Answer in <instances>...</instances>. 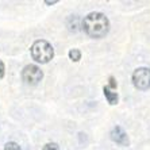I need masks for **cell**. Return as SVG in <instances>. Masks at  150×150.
<instances>
[{"mask_svg": "<svg viewBox=\"0 0 150 150\" xmlns=\"http://www.w3.org/2000/svg\"><path fill=\"white\" fill-rule=\"evenodd\" d=\"M111 139L114 142H116L120 146H129L130 145V139L127 137V133L120 127V126H115L111 131Z\"/></svg>", "mask_w": 150, "mask_h": 150, "instance_id": "obj_5", "label": "cell"}, {"mask_svg": "<svg viewBox=\"0 0 150 150\" xmlns=\"http://www.w3.org/2000/svg\"><path fill=\"white\" fill-rule=\"evenodd\" d=\"M4 150H22V149L16 142H7L6 146H4Z\"/></svg>", "mask_w": 150, "mask_h": 150, "instance_id": "obj_8", "label": "cell"}, {"mask_svg": "<svg viewBox=\"0 0 150 150\" xmlns=\"http://www.w3.org/2000/svg\"><path fill=\"white\" fill-rule=\"evenodd\" d=\"M69 58L73 61V62H79L81 59V52L79 49H70L69 53H68Z\"/></svg>", "mask_w": 150, "mask_h": 150, "instance_id": "obj_7", "label": "cell"}, {"mask_svg": "<svg viewBox=\"0 0 150 150\" xmlns=\"http://www.w3.org/2000/svg\"><path fill=\"white\" fill-rule=\"evenodd\" d=\"M83 30L91 38H103L110 31V21L101 12H91L84 18Z\"/></svg>", "mask_w": 150, "mask_h": 150, "instance_id": "obj_1", "label": "cell"}, {"mask_svg": "<svg viewBox=\"0 0 150 150\" xmlns=\"http://www.w3.org/2000/svg\"><path fill=\"white\" fill-rule=\"evenodd\" d=\"M42 150H59V146L57 145L56 142H49V143H46L45 146H43V149Z\"/></svg>", "mask_w": 150, "mask_h": 150, "instance_id": "obj_9", "label": "cell"}, {"mask_svg": "<svg viewBox=\"0 0 150 150\" xmlns=\"http://www.w3.org/2000/svg\"><path fill=\"white\" fill-rule=\"evenodd\" d=\"M30 53L34 61L39 64H47L50 59L54 57V49L47 41L45 39H38L30 47Z\"/></svg>", "mask_w": 150, "mask_h": 150, "instance_id": "obj_2", "label": "cell"}, {"mask_svg": "<svg viewBox=\"0 0 150 150\" xmlns=\"http://www.w3.org/2000/svg\"><path fill=\"white\" fill-rule=\"evenodd\" d=\"M4 73H6V67H4V62L0 59V80L4 77Z\"/></svg>", "mask_w": 150, "mask_h": 150, "instance_id": "obj_10", "label": "cell"}, {"mask_svg": "<svg viewBox=\"0 0 150 150\" xmlns=\"http://www.w3.org/2000/svg\"><path fill=\"white\" fill-rule=\"evenodd\" d=\"M133 84L139 91H147L150 88V69L149 68H138L133 73Z\"/></svg>", "mask_w": 150, "mask_h": 150, "instance_id": "obj_3", "label": "cell"}, {"mask_svg": "<svg viewBox=\"0 0 150 150\" xmlns=\"http://www.w3.org/2000/svg\"><path fill=\"white\" fill-rule=\"evenodd\" d=\"M45 3L47 4V6H52V4H56V3H57V0H53V1H49V0H46Z\"/></svg>", "mask_w": 150, "mask_h": 150, "instance_id": "obj_12", "label": "cell"}, {"mask_svg": "<svg viewBox=\"0 0 150 150\" xmlns=\"http://www.w3.org/2000/svg\"><path fill=\"white\" fill-rule=\"evenodd\" d=\"M103 92H104V96H105V99H107V101H108L110 104H111V105L118 104V100H119L118 93H116V92H114V91H111V89L108 88V85L103 88Z\"/></svg>", "mask_w": 150, "mask_h": 150, "instance_id": "obj_6", "label": "cell"}, {"mask_svg": "<svg viewBox=\"0 0 150 150\" xmlns=\"http://www.w3.org/2000/svg\"><path fill=\"white\" fill-rule=\"evenodd\" d=\"M108 88H112V89H115L116 88V81H115V79L112 76H110V85H108Z\"/></svg>", "mask_w": 150, "mask_h": 150, "instance_id": "obj_11", "label": "cell"}, {"mask_svg": "<svg viewBox=\"0 0 150 150\" xmlns=\"http://www.w3.org/2000/svg\"><path fill=\"white\" fill-rule=\"evenodd\" d=\"M22 79H23V81L26 84L37 85L43 79V72L37 65H27L22 70Z\"/></svg>", "mask_w": 150, "mask_h": 150, "instance_id": "obj_4", "label": "cell"}]
</instances>
